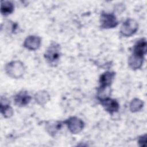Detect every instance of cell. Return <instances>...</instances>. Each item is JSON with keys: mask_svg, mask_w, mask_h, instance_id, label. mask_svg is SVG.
<instances>
[{"mask_svg": "<svg viewBox=\"0 0 147 147\" xmlns=\"http://www.w3.org/2000/svg\"><path fill=\"white\" fill-rule=\"evenodd\" d=\"M41 44V38L36 36H29L24 41V47L29 50L37 49Z\"/></svg>", "mask_w": 147, "mask_h": 147, "instance_id": "obj_7", "label": "cell"}, {"mask_svg": "<svg viewBox=\"0 0 147 147\" xmlns=\"http://www.w3.org/2000/svg\"><path fill=\"white\" fill-rule=\"evenodd\" d=\"M115 76V73L113 72L107 71L103 73L100 77L99 88H109Z\"/></svg>", "mask_w": 147, "mask_h": 147, "instance_id": "obj_8", "label": "cell"}, {"mask_svg": "<svg viewBox=\"0 0 147 147\" xmlns=\"http://www.w3.org/2000/svg\"><path fill=\"white\" fill-rule=\"evenodd\" d=\"M146 52V41L145 38H141L137 41L133 48L134 55L144 57Z\"/></svg>", "mask_w": 147, "mask_h": 147, "instance_id": "obj_10", "label": "cell"}, {"mask_svg": "<svg viewBox=\"0 0 147 147\" xmlns=\"http://www.w3.org/2000/svg\"><path fill=\"white\" fill-rule=\"evenodd\" d=\"M60 57V45L56 42L51 43V44L49 46L44 54L45 59L49 64L55 65L59 61Z\"/></svg>", "mask_w": 147, "mask_h": 147, "instance_id": "obj_2", "label": "cell"}, {"mask_svg": "<svg viewBox=\"0 0 147 147\" xmlns=\"http://www.w3.org/2000/svg\"><path fill=\"white\" fill-rule=\"evenodd\" d=\"M143 102L139 99L135 98L130 103V109L132 112H137L140 111L143 107Z\"/></svg>", "mask_w": 147, "mask_h": 147, "instance_id": "obj_15", "label": "cell"}, {"mask_svg": "<svg viewBox=\"0 0 147 147\" xmlns=\"http://www.w3.org/2000/svg\"><path fill=\"white\" fill-rule=\"evenodd\" d=\"M146 135L145 134L144 136H141L140 137L138 140V144L141 146H144L146 145Z\"/></svg>", "mask_w": 147, "mask_h": 147, "instance_id": "obj_17", "label": "cell"}, {"mask_svg": "<svg viewBox=\"0 0 147 147\" xmlns=\"http://www.w3.org/2000/svg\"><path fill=\"white\" fill-rule=\"evenodd\" d=\"M1 111L5 118H9L13 114V109L9 104V100L6 98L1 97Z\"/></svg>", "mask_w": 147, "mask_h": 147, "instance_id": "obj_11", "label": "cell"}, {"mask_svg": "<svg viewBox=\"0 0 147 147\" xmlns=\"http://www.w3.org/2000/svg\"><path fill=\"white\" fill-rule=\"evenodd\" d=\"M1 10L2 15L7 16L13 11L14 5L10 1H2L1 2Z\"/></svg>", "mask_w": 147, "mask_h": 147, "instance_id": "obj_13", "label": "cell"}, {"mask_svg": "<svg viewBox=\"0 0 147 147\" xmlns=\"http://www.w3.org/2000/svg\"><path fill=\"white\" fill-rule=\"evenodd\" d=\"M138 25L133 19L126 20L122 25L120 29L121 34L125 37H129L134 34L138 30Z\"/></svg>", "mask_w": 147, "mask_h": 147, "instance_id": "obj_3", "label": "cell"}, {"mask_svg": "<svg viewBox=\"0 0 147 147\" xmlns=\"http://www.w3.org/2000/svg\"><path fill=\"white\" fill-rule=\"evenodd\" d=\"M99 100L105 109L109 113L112 114L113 113L118 111L119 109V104L115 99L106 97L102 99H99Z\"/></svg>", "mask_w": 147, "mask_h": 147, "instance_id": "obj_6", "label": "cell"}, {"mask_svg": "<svg viewBox=\"0 0 147 147\" xmlns=\"http://www.w3.org/2000/svg\"><path fill=\"white\" fill-rule=\"evenodd\" d=\"M49 99V95L47 91H40L35 95V100L40 105H44Z\"/></svg>", "mask_w": 147, "mask_h": 147, "instance_id": "obj_14", "label": "cell"}, {"mask_svg": "<svg viewBox=\"0 0 147 147\" xmlns=\"http://www.w3.org/2000/svg\"><path fill=\"white\" fill-rule=\"evenodd\" d=\"M68 126V129L72 134L80 133L84 127V122L80 118L72 117L64 122Z\"/></svg>", "mask_w": 147, "mask_h": 147, "instance_id": "obj_5", "label": "cell"}, {"mask_svg": "<svg viewBox=\"0 0 147 147\" xmlns=\"http://www.w3.org/2000/svg\"><path fill=\"white\" fill-rule=\"evenodd\" d=\"M144 61V57L133 54L128 60L129 67L133 69H137L141 67Z\"/></svg>", "mask_w": 147, "mask_h": 147, "instance_id": "obj_12", "label": "cell"}, {"mask_svg": "<svg viewBox=\"0 0 147 147\" xmlns=\"http://www.w3.org/2000/svg\"><path fill=\"white\" fill-rule=\"evenodd\" d=\"M101 28L103 29L113 28L117 26L118 22L113 14L103 12L100 15Z\"/></svg>", "mask_w": 147, "mask_h": 147, "instance_id": "obj_4", "label": "cell"}, {"mask_svg": "<svg viewBox=\"0 0 147 147\" xmlns=\"http://www.w3.org/2000/svg\"><path fill=\"white\" fill-rule=\"evenodd\" d=\"M5 71L10 77L17 79L24 75L25 68L22 63L20 61H14L6 64Z\"/></svg>", "mask_w": 147, "mask_h": 147, "instance_id": "obj_1", "label": "cell"}, {"mask_svg": "<svg viewBox=\"0 0 147 147\" xmlns=\"http://www.w3.org/2000/svg\"><path fill=\"white\" fill-rule=\"evenodd\" d=\"M31 96L26 91H22L18 93L14 96V102L19 106H25L29 104L31 100Z\"/></svg>", "mask_w": 147, "mask_h": 147, "instance_id": "obj_9", "label": "cell"}, {"mask_svg": "<svg viewBox=\"0 0 147 147\" xmlns=\"http://www.w3.org/2000/svg\"><path fill=\"white\" fill-rule=\"evenodd\" d=\"M61 123L58 122H55L53 124H51V125H49L48 127H47V129L48 130V132L50 134H55L57 130L60 129L61 127Z\"/></svg>", "mask_w": 147, "mask_h": 147, "instance_id": "obj_16", "label": "cell"}]
</instances>
